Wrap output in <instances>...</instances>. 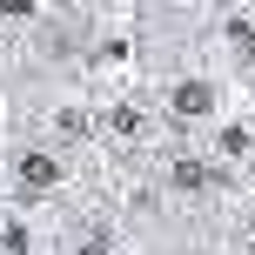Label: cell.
<instances>
[{
	"instance_id": "1",
	"label": "cell",
	"mask_w": 255,
	"mask_h": 255,
	"mask_svg": "<svg viewBox=\"0 0 255 255\" xmlns=\"http://www.w3.org/2000/svg\"><path fill=\"white\" fill-rule=\"evenodd\" d=\"M208 108H215V88L208 81H181L175 88V115H208Z\"/></svg>"
},
{
	"instance_id": "2",
	"label": "cell",
	"mask_w": 255,
	"mask_h": 255,
	"mask_svg": "<svg viewBox=\"0 0 255 255\" xmlns=\"http://www.w3.org/2000/svg\"><path fill=\"white\" fill-rule=\"evenodd\" d=\"M20 181H27V188H54V181H61V161H54V154H27Z\"/></svg>"
},
{
	"instance_id": "3",
	"label": "cell",
	"mask_w": 255,
	"mask_h": 255,
	"mask_svg": "<svg viewBox=\"0 0 255 255\" xmlns=\"http://www.w3.org/2000/svg\"><path fill=\"white\" fill-rule=\"evenodd\" d=\"M0 7H7L13 20H20V13H34V0H0Z\"/></svg>"
}]
</instances>
